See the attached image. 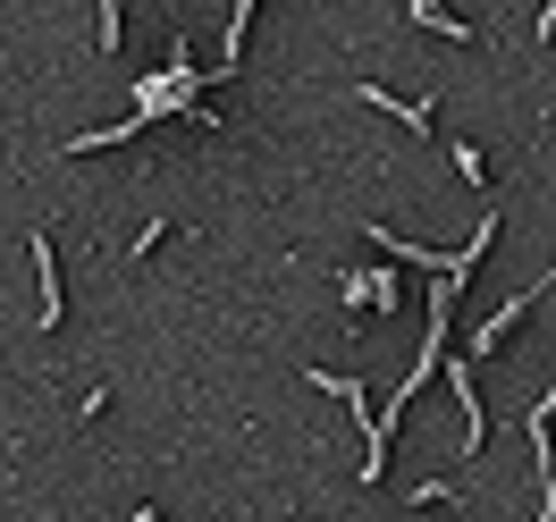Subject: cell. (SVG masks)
Instances as JSON below:
<instances>
[{"label":"cell","instance_id":"obj_1","mask_svg":"<svg viewBox=\"0 0 556 522\" xmlns=\"http://www.w3.org/2000/svg\"><path fill=\"white\" fill-rule=\"evenodd\" d=\"M35 279H42V338H51V329H60V320H68V304H60V244H51V228H35Z\"/></svg>","mask_w":556,"mask_h":522},{"label":"cell","instance_id":"obj_2","mask_svg":"<svg viewBox=\"0 0 556 522\" xmlns=\"http://www.w3.org/2000/svg\"><path fill=\"white\" fill-rule=\"evenodd\" d=\"M447 387H455V405H464V455H481L489 413H481V387H472V362H464V354H447Z\"/></svg>","mask_w":556,"mask_h":522},{"label":"cell","instance_id":"obj_3","mask_svg":"<svg viewBox=\"0 0 556 522\" xmlns=\"http://www.w3.org/2000/svg\"><path fill=\"white\" fill-rule=\"evenodd\" d=\"M363 244H380L388 262H414V270H439V279H447V270H455V262H447V253H439V244H405V237H388L380 219H363Z\"/></svg>","mask_w":556,"mask_h":522},{"label":"cell","instance_id":"obj_4","mask_svg":"<svg viewBox=\"0 0 556 522\" xmlns=\"http://www.w3.org/2000/svg\"><path fill=\"white\" fill-rule=\"evenodd\" d=\"M354 102L388 110V118H396V127H414V136H430V110H439V102H396V93H380V85H354Z\"/></svg>","mask_w":556,"mask_h":522},{"label":"cell","instance_id":"obj_5","mask_svg":"<svg viewBox=\"0 0 556 522\" xmlns=\"http://www.w3.org/2000/svg\"><path fill=\"white\" fill-rule=\"evenodd\" d=\"M414 26H430V35H447V42H472V26H464V17H447L439 0H414Z\"/></svg>","mask_w":556,"mask_h":522},{"label":"cell","instance_id":"obj_6","mask_svg":"<svg viewBox=\"0 0 556 522\" xmlns=\"http://www.w3.org/2000/svg\"><path fill=\"white\" fill-rule=\"evenodd\" d=\"M455 169H464V186H489V152L481 143H455Z\"/></svg>","mask_w":556,"mask_h":522},{"label":"cell","instance_id":"obj_7","mask_svg":"<svg viewBox=\"0 0 556 522\" xmlns=\"http://www.w3.org/2000/svg\"><path fill=\"white\" fill-rule=\"evenodd\" d=\"M556 35V0H548V9H540V42H548Z\"/></svg>","mask_w":556,"mask_h":522}]
</instances>
